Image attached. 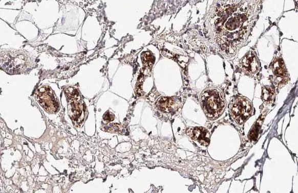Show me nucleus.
I'll list each match as a JSON object with an SVG mask.
<instances>
[{
	"label": "nucleus",
	"instance_id": "1",
	"mask_svg": "<svg viewBox=\"0 0 298 193\" xmlns=\"http://www.w3.org/2000/svg\"><path fill=\"white\" fill-rule=\"evenodd\" d=\"M226 3L219 8L216 14V26L220 44L224 49L229 50L235 44L246 40L251 26V15L254 12L255 7L248 6V3L243 7V3Z\"/></svg>",
	"mask_w": 298,
	"mask_h": 193
},
{
	"label": "nucleus",
	"instance_id": "2",
	"mask_svg": "<svg viewBox=\"0 0 298 193\" xmlns=\"http://www.w3.org/2000/svg\"><path fill=\"white\" fill-rule=\"evenodd\" d=\"M200 102L206 115L211 120L222 114L226 104L223 91L216 86L206 88L200 95Z\"/></svg>",
	"mask_w": 298,
	"mask_h": 193
},
{
	"label": "nucleus",
	"instance_id": "3",
	"mask_svg": "<svg viewBox=\"0 0 298 193\" xmlns=\"http://www.w3.org/2000/svg\"><path fill=\"white\" fill-rule=\"evenodd\" d=\"M229 110L232 117L239 125L245 122L253 112L252 103L242 96L235 98L230 104Z\"/></svg>",
	"mask_w": 298,
	"mask_h": 193
},
{
	"label": "nucleus",
	"instance_id": "4",
	"mask_svg": "<svg viewBox=\"0 0 298 193\" xmlns=\"http://www.w3.org/2000/svg\"><path fill=\"white\" fill-rule=\"evenodd\" d=\"M1 67L9 73L15 74L23 71L26 68V56L19 52L7 53L1 55Z\"/></svg>",
	"mask_w": 298,
	"mask_h": 193
},
{
	"label": "nucleus",
	"instance_id": "5",
	"mask_svg": "<svg viewBox=\"0 0 298 193\" xmlns=\"http://www.w3.org/2000/svg\"><path fill=\"white\" fill-rule=\"evenodd\" d=\"M43 92L40 89L38 93V100L41 105L46 110L51 112L55 111L58 108V104L55 99V97L51 90L47 88H41Z\"/></svg>",
	"mask_w": 298,
	"mask_h": 193
},
{
	"label": "nucleus",
	"instance_id": "6",
	"mask_svg": "<svg viewBox=\"0 0 298 193\" xmlns=\"http://www.w3.org/2000/svg\"><path fill=\"white\" fill-rule=\"evenodd\" d=\"M273 72L274 83L281 87L285 85L288 80V76L284 63L282 59L275 60L273 63Z\"/></svg>",
	"mask_w": 298,
	"mask_h": 193
},
{
	"label": "nucleus",
	"instance_id": "7",
	"mask_svg": "<svg viewBox=\"0 0 298 193\" xmlns=\"http://www.w3.org/2000/svg\"><path fill=\"white\" fill-rule=\"evenodd\" d=\"M243 68L247 74H253L259 69V65L256 55L249 52L242 60Z\"/></svg>",
	"mask_w": 298,
	"mask_h": 193
},
{
	"label": "nucleus",
	"instance_id": "8",
	"mask_svg": "<svg viewBox=\"0 0 298 193\" xmlns=\"http://www.w3.org/2000/svg\"><path fill=\"white\" fill-rule=\"evenodd\" d=\"M187 132L191 138L202 143L203 145H207L209 142L210 134L208 131L204 128H195L189 130Z\"/></svg>",
	"mask_w": 298,
	"mask_h": 193
},
{
	"label": "nucleus",
	"instance_id": "9",
	"mask_svg": "<svg viewBox=\"0 0 298 193\" xmlns=\"http://www.w3.org/2000/svg\"><path fill=\"white\" fill-rule=\"evenodd\" d=\"M275 96L274 89L270 86H266L262 89V98L264 103H271Z\"/></svg>",
	"mask_w": 298,
	"mask_h": 193
}]
</instances>
